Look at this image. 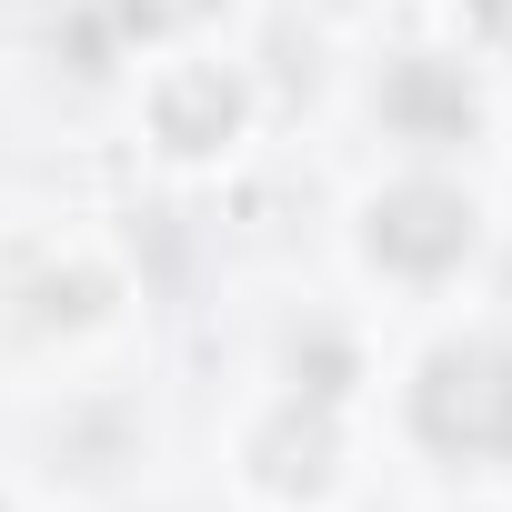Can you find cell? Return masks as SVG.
Segmentation results:
<instances>
[{
	"mask_svg": "<svg viewBox=\"0 0 512 512\" xmlns=\"http://www.w3.org/2000/svg\"><path fill=\"white\" fill-rule=\"evenodd\" d=\"M262 121H272V91L241 61V41H201V51H161L121 71V131L171 191L231 181L262 151Z\"/></svg>",
	"mask_w": 512,
	"mask_h": 512,
	"instance_id": "5b68a950",
	"label": "cell"
},
{
	"mask_svg": "<svg viewBox=\"0 0 512 512\" xmlns=\"http://www.w3.org/2000/svg\"><path fill=\"white\" fill-rule=\"evenodd\" d=\"M442 31H452L472 61H492V71L512 81V0H442Z\"/></svg>",
	"mask_w": 512,
	"mask_h": 512,
	"instance_id": "30bf717a",
	"label": "cell"
},
{
	"mask_svg": "<svg viewBox=\"0 0 512 512\" xmlns=\"http://www.w3.org/2000/svg\"><path fill=\"white\" fill-rule=\"evenodd\" d=\"M151 402L141 382L121 372H91V382H61V392H31V492L41 502H71V512H111L131 492H151Z\"/></svg>",
	"mask_w": 512,
	"mask_h": 512,
	"instance_id": "52a82bcc",
	"label": "cell"
},
{
	"mask_svg": "<svg viewBox=\"0 0 512 512\" xmlns=\"http://www.w3.org/2000/svg\"><path fill=\"white\" fill-rule=\"evenodd\" d=\"M442 512H512V492H442Z\"/></svg>",
	"mask_w": 512,
	"mask_h": 512,
	"instance_id": "8fae6325",
	"label": "cell"
},
{
	"mask_svg": "<svg viewBox=\"0 0 512 512\" xmlns=\"http://www.w3.org/2000/svg\"><path fill=\"white\" fill-rule=\"evenodd\" d=\"M352 131L372 141V161H442V171H472L492 141H502V111H512V81L492 61H472L442 21L432 31H392L352 61Z\"/></svg>",
	"mask_w": 512,
	"mask_h": 512,
	"instance_id": "277c9868",
	"label": "cell"
},
{
	"mask_svg": "<svg viewBox=\"0 0 512 512\" xmlns=\"http://www.w3.org/2000/svg\"><path fill=\"white\" fill-rule=\"evenodd\" d=\"M31 502H41V492H31V482H21L11 462H0V512H31Z\"/></svg>",
	"mask_w": 512,
	"mask_h": 512,
	"instance_id": "7c38bea8",
	"label": "cell"
},
{
	"mask_svg": "<svg viewBox=\"0 0 512 512\" xmlns=\"http://www.w3.org/2000/svg\"><path fill=\"white\" fill-rule=\"evenodd\" d=\"M251 382H282V392H322L372 412L382 382V322L352 292H282L262 312V342H251Z\"/></svg>",
	"mask_w": 512,
	"mask_h": 512,
	"instance_id": "ba28073f",
	"label": "cell"
},
{
	"mask_svg": "<svg viewBox=\"0 0 512 512\" xmlns=\"http://www.w3.org/2000/svg\"><path fill=\"white\" fill-rule=\"evenodd\" d=\"M31 512H71V502H31Z\"/></svg>",
	"mask_w": 512,
	"mask_h": 512,
	"instance_id": "5bb4252c",
	"label": "cell"
},
{
	"mask_svg": "<svg viewBox=\"0 0 512 512\" xmlns=\"http://www.w3.org/2000/svg\"><path fill=\"white\" fill-rule=\"evenodd\" d=\"M332 262H342V292L372 312V322H422V312H452L492 282L502 262V211L472 171H442V161H372L352 191H342V221H332Z\"/></svg>",
	"mask_w": 512,
	"mask_h": 512,
	"instance_id": "3957f363",
	"label": "cell"
},
{
	"mask_svg": "<svg viewBox=\"0 0 512 512\" xmlns=\"http://www.w3.org/2000/svg\"><path fill=\"white\" fill-rule=\"evenodd\" d=\"M141 262L111 221L81 211H0V392H61L121 372L141 342Z\"/></svg>",
	"mask_w": 512,
	"mask_h": 512,
	"instance_id": "6da1fadb",
	"label": "cell"
},
{
	"mask_svg": "<svg viewBox=\"0 0 512 512\" xmlns=\"http://www.w3.org/2000/svg\"><path fill=\"white\" fill-rule=\"evenodd\" d=\"M372 452L422 472L432 492H512V312L452 302L402 322L372 382Z\"/></svg>",
	"mask_w": 512,
	"mask_h": 512,
	"instance_id": "7a4b0ae2",
	"label": "cell"
},
{
	"mask_svg": "<svg viewBox=\"0 0 512 512\" xmlns=\"http://www.w3.org/2000/svg\"><path fill=\"white\" fill-rule=\"evenodd\" d=\"M111 512H171V502H151V492H131V502H111Z\"/></svg>",
	"mask_w": 512,
	"mask_h": 512,
	"instance_id": "4fadbf2b",
	"label": "cell"
},
{
	"mask_svg": "<svg viewBox=\"0 0 512 512\" xmlns=\"http://www.w3.org/2000/svg\"><path fill=\"white\" fill-rule=\"evenodd\" d=\"M81 21H91V31H101V51L131 71V61H161V51L241 41L251 0H81Z\"/></svg>",
	"mask_w": 512,
	"mask_h": 512,
	"instance_id": "9c48e42d",
	"label": "cell"
},
{
	"mask_svg": "<svg viewBox=\"0 0 512 512\" xmlns=\"http://www.w3.org/2000/svg\"><path fill=\"white\" fill-rule=\"evenodd\" d=\"M211 462H221L231 512H352L372 472V412L282 392V382H241Z\"/></svg>",
	"mask_w": 512,
	"mask_h": 512,
	"instance_id": "8992f818",
	"label": "cell"
}]
</instances>
